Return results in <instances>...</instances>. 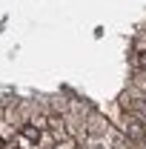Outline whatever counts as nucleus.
I'll list each match as a JSON object with an SVG mask.
<instances>
[{"label":"nucleus","instance_id":"obj_1","mask_svg":"<svg viewBox=\"0 0 146 149\" xmlns=\"http://www.w3.org/2000/svg\"><path fill=\"white\" fill-rule=\"evenodd\" d=\"M117 109H120V115L138 118V120H143V123H146V92H140V89L132 83V89L120 95V100H117Z\"/></svg>","mask_w":146,"mask_h":149}]
</instances>
